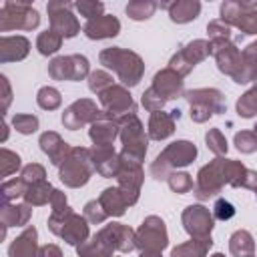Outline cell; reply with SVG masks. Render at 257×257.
Segmentation results:
<instances>
[{"label": "cell", "instance_id": "cell-59", "mask_svg": "<svg viewBox=\"0 0 257 257\" xmlns=\"http://www.w3.org/2000/svg\"><path fill=\"white\" fill-rule=\"evenodd\" d=\"M2 128H4V133H2V143H4V141L8 139V124L4 122V124H2Z\"/></svg>", "mask_w": 257, "mask_h": 257}, {"label": "cell", "instance_id": "cell-28", "mask_svg": "<svg viewBox=\"0 0 257 257\" xmlns=\"http://www.w3.org/2000/svg\"><path fill=\"white\" fill-rule=\"evenodd\" d=\"M175 118L171 116V112L165 110H157L151 112L149 122H147V135L151 141H165L175 133Z\"/></svg>", "mask_w": 257, "mask_h": 257}, {"label": "cell", "instance_id": "cell-15", "mask_svg": "<svg viewBox=\"0 0 257 257\" xmlns=\"http://www.w3.org/2000/svg\"><path fill=\"white\" fill-rule=\"evenodd\" d=\"M181 223L191 239H207V237H211V231L215 227V217L205 205L195 203V205H187L183 209Z\"/></svg>", "mask_w": 257, "mask_h": 257}, {"label": "cell", "instance_id": "cell-26", "mask_svg": "<svg viewBox=\"0 0 257 257\" xmlns=\"http://www.w3.org/2000/svg\"><path fill=\"white\" fill-rule=\"evenodd\" d=\"M30 52V40L26 36H2L0 38V62H20Z\"/></svg>", "mask_w": 257, "mask_h": 257}, {"label": "cell", "instance_id": "cell-61", "mask_svg": "<svg viewBox=\"0 0 257 257\" xmlns=\"http://www.w3.org/2000/svg\"><path fill=\"white\" fill-rule=\"evenodd\" d=\"M253 133H255V137H257V122H255V126H253Z\"/></svg>", "mask_w": 257, "mask_h": 257}, {"label": "cell", "instance_id": "cell-16", "mask_svg": "<svg viewBox=\"0 0 257 257\" xmlns=\"http://www.w3.org/2000/svg\"><path fill=\"white\" fill-rule=\"evenodd\" d=\"M92 237H96L100 243H104L108 249H112L114 253H131L137 249L135 245V229H131L124 223H108L104 227H100Z\"/></svg>", "mask_w": 257, "mask_h": 257}, {"label": "cell", "instance_id": "cell-25", "mask_svg": "<svg viewBox=\"0 0 257 257\" xmlns=\"http://www.w3.org/2000/svg\"><path fill=\"white\" fill-rule=\"evenodd\" d=\"M161 8L169 12L171 22L175 24H187L199 18L201 14V2L199 0H175V2H161Z\"/></svg>", "mask_w": 257, "mask_h": 257}, {"label": "cell", "instance_id": "cell-49", "mask_svg": "<svg viewBox=\"0 0 257 257\" xmlns=\"http://www.w3.org/2000/svg\"><path fill=\"white\" fill-rule=\"evenodd\" d=\"M20 179H22L26 185L44 181V179H46V169H44L40 163H28V165L22 167V171H20Z\"/></svg>", "mask_w": 257, "mask_h": 257}, {"label": "cell", "instance_id": "cell-18", "mask_svg": "<svg viewBox=\"0 0 257 257\" xmlns=\"http://www.w3.org/2000/svg\"><path fill=\"white\" fill-rule=\"evenodd\" d=\"M145 181V171H143V163H133V161H122L120 159V171L116 175V187L122 191V195L126 197L128 205H137L139 197H141V187Z\"/></svg>", "mask_w": 257, "mask_h": 257}, {"label": "cell", "instance_id": "cell-9", "mask_svg": "<svg viewBox=\"0 0 257 257\" xmlns=\"http://www.w3.org/2000/svg\"><path fill=\"white\" fill-rule=\"evenodd\" d=\"M215 62L221 74L229 76L233 82L237 84H249L247 82V74H245V64H243V54L237 48V44L233 40H217L211 42Z\"/></svg>", "mask_w": 257, "mask_h": 257}, {"label": "cell", "instance_id": "cell-51", "mask_svg": "<svg viewBox=\"0 0 257 257\" xmlns=\"http://www.w3.org/2000/svg\"><path fill=\"white\" fill-rule=\"evenodd\" d=\"M141 104L145 106V110H149V112H157V110H163V106L167 104L151 86L143 92V96H141Z\"/></svg>", "mask_w": 257, "mask_h": 257}, {"label": "cell", "instance_id": "cell-39", "mask_svg": "<svg viewBox=\"0 0 257 257\" xmlns=\"http://www.w3.org/2000/svg\"><path fill=\"white\" fill-rule=\"evenodd\" d=\"M26 187H28V185H26V183H24L20 177L4 181V183H2V187H0V197H2V203H12V201H16V199L24 197Z\"/></svg>", "mask_w": 257, "mask_h": 257}, {"label": "cell", "instance_id": "cell-58", "mask_svg": "<svg viewBox=\"0 0 257 257\" xmlns=\"http://www.w3.org/2000/svg\"><path fill=\"white\" fill-rule=\"evenodd\" d=\"M171 116H173L175 120H179V118H181V110H179V108H173V110H171Z\"/></svg>", "mask_w": 257, "mask_h": 257}, {"label": "cell", "instance_id": "cell-14", "mask_svg": "<svg viewBox=\"0 0 257 257\" xmlns=\"http://www.w3.org/2000/svg\"><path fill=\"white\" fill-rule=\"evenodd\" d=\"M74 4L66 0H50L46 4L48 20H50V30L58 32L62 38H74L80 32V22L72 14Z\"/></svg>", "mask_w": 257, "mask_h": 257}, {"label": "cell", "instance_id": "cell-62", "mask_svg": "<svg viewBox=\"0 0 257 257\" xmlns=\"http://www.w3.org/2000/svg\"><path fill=\"white\" fill-rule=\"evenodd\" d=\"M245 257H255V255H245Z\"/></svg>", "mask_w": 257, "mask_h": 257}, {"label": "cell", "instance_id": "cell-46", "mask_svg": "<svg viewBox=\"0 0 257 257\" xmlns=\"http://www.w3.org/2000/svg\"><path fill=\"white\" fill-rule=\"evenodd\" d=\"M114 82H112V76L106 72V70H92L90 76H88V88L90 92L94 94H102L106 88H110Z\"/></svg>", "mask_w": 257, "mask_h": 257}, {"label": "cell", "instance_id": "cell-4", "mask_svg": "<svg viewBox=\"0 0 257 257\" xmlns=\"http://www.w3.org/2000/svg\"><path fill=\"white\" fill-rule=\"evenodd\" d=\"M120 124V159L122 161H133V163H143L147 157V149H149V135L145 133V126L139 118L137 112L124 114L118 118Z\"/></svg>", "mask_w": 257, "mask_h": 257}, {"label": "cell", "instance_id": "cell-37", "mask_svg": "<svg viewBox=\"0 0 257 257\" xmlns=\"http://www.w3.org/2000/svg\"><path fill=\"white\" fill-rule=\"evenodd\" d=\"M36 104L42 108V110H56L60 108L62 104V94L58 88L54 86H42L38 92H36Z\"/></svg>", "mask_w": 257, "mask_h": 257}, {"label": "cell", "instance_id": "cell-12", "mask_svg": "<svg viewBox=\"0 0 257 257\" xmlns=\"http://www.w3.org/2000/svg\"><path fill=\"white\" fill-rule=\"evenodd\" d=\"M213 54V48H211V42L205 40V38H195L191 42H187L185 46H181L169 60V68H173L175 72H179L183 78L193 72V68L203 62L205 58H209Z\"/></svg>", "mask_w": 257, "mask_h": 257}, {"label": "cell", "instance_id": "cell-11", "mask_svg": "<svg viewBox=\"0 0 257 257\" xmlns=\"http://www.w3.org/2000/svg\"><path fill=\"white\" fill-rule=\"evenodd\" d=\"M48 76L52 80L80 82L90 76V62L84 54H64L48 62Z\"/></svg>", "mask_w": 257, "mask_h": 257}, {"label": "cell", "instance_id": "cell-43", "mask_svg": "<svg viewBox=\"0 0 257 257\" xmlns=\"http://www.w3.org/2000/svg\"><path fill=\"white\" fill-rule=\"evenodd\" d=\"M12 126H14L16 133H20V135H32V133L38 131L40 120H38V116H34V114L18 112V114L12 116Z\"/></svg>", "mask_w": 257, "mask_h": 257}, {"label": "cell", "instance_id": "cell-19", "mask_svg": "<svg viewBox=\"0 0 257 257\" xmlns=\"http://www.w3.org/2000/svg\"><path fill=\"white\" fill-rule=\"evenodd\" d=\"M151 88L167 102V100H175V98H181L185 94V80L179 72H175L173 68L165 66L161 68L155 76H153V84Z\"/></svg>", "mask_w": 257, "mask_h": 257}, {"label": "cell", "instance_id": "cell-32", "mask_svg": "<svg viewBox=\"0 0 257 257\" xmlns=\"http://www.w3.org/2000/svg\"><path fill=\"white\" fill-rule=\"evenodd\" d=\"M54 193V187L50 185V181H38V183H32L26 187V193H24V203L30 205V207H42L46 203H50V197Z\"/></svg>", "mask_w": 257, "mask_h": 257}, {"label": "cell", "instance_id": "cell-34", "mask_svg": "<svg viewBox=\"0 0 257 257\" xmlns=\"http://www.w3.org/2000/svg\"><path fill=\"white\" fill-rule=\"evenodd\" d=\"M157 8H159V4L153 2V0H131V2L124 6V12H126V16H128L131 20L143 22V20H149V18L155 14Z\"/></svg>", "mask_w": 257, "mask_h": 257}, {"label": "cell", "instance_id": "cell-27", "mask_svg": "<svg viewBox=\"0 0 257 257\" xmlns=\"http://www.w3.org/2000/svg\"><path fill=\"white\" fill-rule=\"evenodd\" d=\"M38 231L28 225L24 231L8 245V257H36L38 255Z\"/></svg>", "mask_w": 257, "mask_h": 257}, {"label": "cell", "instance_id": "cell-7", "mask_svg": "<svg viewBox=\"0 0 257 257\" xmlns=\"http://www.w3.org/2000/svg\"><path fill=\"white\" fill-rule=\"evenodd\" d=\"M219 20L243 34H257V0H225L219 6Z\"/></svg>", "mask_w": 257, "mask_h": 257}, {"label": "cell", "instance_id": "cell-6", "mask_svg": "<svg viewBox=\"0 0 257 257\" xmlns=\"http://www.w3.org/2000/svg\"><path fill=\"white\" fill-rule=\"evenodd\" d=\"M94 173L92 161H90V149L86 147H72L66 161L58 167V179L68 189H80L84 187Z\"/></svg>", "mask_w": 257, "mask_h": 257}, {"label": "cell", "instance_id": "cell-23", "mask_svg": "<svg viewBox=\"0 0 257 257\" xmlns=\"http://www.w3.org/2000/svg\"><path fill=\"white\" fill-rule=\"evenodd\" d=\"M38 145H40V151L48 157V161H50L54 167H60V165L66 161V157L70 155V151H72V147H70L56 131H46V133H42L40 139H38Z\"/></svg>", "mask_w": 257, "mask_h": 257}, {"label": "cell", "instance_id": "cell-42", "mask_svg": "<svg viewBox=\"0 0 257 257\" xmlns=\"http://www.w3.org/2000/svg\"><path fill=\"white\" fill-rule=\"evenodd\" d=\"M167 183H169V189H171L173 193H177V195H185V193L193 191V187H195L193 177H191L189 173H185V171H175V173H171L169 179H167Z\"/></svg>", "mask_w": 257, "mask_h": 257}, {"label": "cell", "instance_id": "cell-57", "mask_svg": "<svg viewBox=\"0 0 257 257\" xmlns=\"http://www.w3.org/2000/svg\"><path fill=\"white\" fill-rule=\"evenodd\" d=\"M139 257H163V253H159V251H141Z\"/></svg>", "mask_w": 257, "mask_h": 257}, {"label": "cell", "instance_id": "cell-41", "mask_svg": "<svg viewBox=\"0 0 257 257\" xmlns=\"http://www.w3.org/2000/svg\"><path fill=\"white\" fill-rule=\"evenodd\" d=\"M205 143H207V149H209L215 157H223V155H227V151H229L227 139H225V135L221 133V128H209V131L205 133Z\"/></svg>", "mask_w": 257, "mask_h": 257}, {"label": "cell", "instance_id": "cell-54", "mask_svg": "<svg viewBox=\"0 0 257 257\" xmlns=\"http://www.w3.org/2000/svg\"><path fill=\"white\" fill-rule=\"evenodd\" d=\"M50 207H52V211H62V209H66V207H68L66 193L60 191V189H54V193H52V197H50Z\"/></svg>", "mask_w": 257, "mask_h": 257}, {"label": "cell", "instance_id": "cell-5", "mask_svg": "<svg viewBox=\"0 0 257 257\" xmlns=\"http://www.w3.org/2000/svg\"><path fill=\"white\" fill-rule=\"evenodd\" d=\"M229 185V159L225 157H215L207 165H203L197 173L193 195L199 201H209L217 197L223 187Z\"/></svg>", "mask_w": 257, "mask_h": 257}, {"label": "cell", "instance_id": "cell-21", "mask_svg": "<svg viewBox=\"0 0 257 257\" xmlns=\"http://www.w3.org/2000/svg\"><path fill=\"white\" fill-rule=\"evenodd\" d=\"M118 135H120L118 118H112L106 112L98 120H94L88 128V137L92 141V147H112L114 141L118 139Z\"/></svg>", "mask_w": 257, "mask_h": 257}, {"label": "cell", "instance_id": "cell-55", "mask_svg": "<svg viewBox=\"0 0 257 257\" xmlns=\"http://www.w3.org/2000/svg\"><path fill=\"white\" fill-rule=\"evenodd\" d=\"M189 116H191V120L193 122H207L211 116H213V112H209L207 108H201V106H189Z\"/></svg>", "mask_w": 257, "mask_h": 257}, {"label": "cell", "instance_id": "cell-60", "mask_svg": "<svg viewBox=\"0 0 257 257\" xmlns=\"http://www.w3.org/2000/svg\"><path fill=\"white\" fill-rule=\"evenodd\" d=\"M211 257H225V255H223V253H213Z\"/></svg>", "mask_w": 257, "mask_h": 257}, {"label": "cell", "instance_id": "cell-56", "mask_svg": "<svg viewBox=\"0 0 257 257\" xmlns=\"http://www.w3.org/2000/svg\"><path fill=\"white\" fill-rule=\"evenodd\" d=\"M36 257H62V249L56 243H46V245H42L38 249Z\"/></svg>", "mask_w": 257, "mask_h": 257}, {"label": "cell", "instance_id": "cell-52", "mask_svg": "<svg viewBox=\"0 0 257 257\" xmlns=\"http://www.w3.org/2000/svg\"><path fill=\"white\" fill-rule=\"evenodd\" d=\"M211 213H213V217H215L217 221H229V219L235 217V207H233V203L227 201V199H217Z\"/></svg>", "mask_w": 257, "mask_h": 257}, {"label": "cell", "instance_id": "cell-48", "mask_svg": "<svg viewBox=\"0 0 257 257\" xmlns=\"http://www.w3.org/2000/svg\"><path fill=\"white\" fill-rule=\"evenodd\" d=\"M74 8L86 20H92V18H98V16L104 14V4L96 2V0H78V2H74Z\"/></svg>", "mask_w": 257, "mask_h": 257}, {"label": "cell", "instance_id": "cell-36", "mask_svg": "<svg viewBox=\"0 0 257 257\" xmlns=\"http://www.w3.org/2000/svg\"><path fill=\"white\" fill-rule=\"evenodd\" d=\"M235 110L241 118H253L257 114V84H253L249 90H245L237 102H235Z\"/></svg>", "mask_w": 257, "mask_h": 257}, {"label": "cell", "instance_id": "cell-53", "mask_svg": "<svg viewBox=\"0 0 257 257\" xmlns=\"http://www.w3.org/2000/svg\"><path fill=\"white\" fill-rule=\"evenodd\" d=\"M0 84H2V116H6L8 106L12 102V88H10V82H8L6 74H0Z\"/></svg>", "mask_w": 257, "mask_h": 257}, {"label": "cell", "instance_id": "cell-8", "mask_svg": "<svg viewBox=\"0 0 257 257\" xmlns=\"http://www.w3.org/2000/svg\"><path fill=\"white\" fill-rule=\"evenodd\" d=\"M40 24V14L28 0H6L0 6V32L34 30Z\"/></svg>", "mask_w": 257, "mask_h": 257}, {"label": "cell", "instance_id": "cell-3", "mask_svg": "<svg viewBox=\"0 0 257 257\" xmlns=\"http://www.w3.org/2000/svg\"><path fill=\"white\" fill-rule=\"evenodd\" d=\"M88 225L90 223L86 221V217L72 211L70 205L62 211H50V215L46 219V227L50 229V233L60 237L64 243H68L72 247H78L88 241V237H90Z\"/></svg>", "mask_w": 257, "mask_h": 257}, {"label": "cell", "instance_id": "cell-20", "mask_svg": "<svg viewBox=\"0 0 257 257\" xmlns=\"http://www.w3.org/2000/svg\"><path fill=\"white\" fill-rule=\"evenodd\" d=\"M183 96L189 102V106H201L213 114L227 112V100L219 88H191V90H185Z\"/></svg>", "mask_w": 257, "mask_h": 257}, {"label": "cell", "instance_id": "cell-63", "mask_svg": "<svg viewBox=\"0 0 257 257\" xmlns=\"http://www.w3.org/2000/svg\"><path fill=\"white\" fill-rule=\"evenodd\" d=\"M255 199H257V191H255Z\"/></svg>", "mask_w": 257, "mask_h": 257}, {"label": "cell", "instance_id": "cell-45", "mask_svg": "<svg viewBox=\"0 0 257 257\" xmlns=\"http://www.w3.org/2000/svg\"><path fill=\"white\" fill-rule=\"evenodd\" d=\"M233 145H235V149H237L239 153L251 155V153L257 151V137H255L253 131H239V133H235V137H233Z\"/></svg>", "mask_w": 257, "mask_h": 257}, {"label": "cell", "instance_id": "cell-35", "mask_svg": "<svg viewBox=\"0 0 257 257\" xmlns=\"http://www.w3.org/2000/svg\"><path fill=\"white\" fill-rule=\"evenodd\" d=\"M62 40L64 38L58 32H54V30L48 28V30H44V32L38 34V38H36V50L42 56H52V54H56L60 50Z\"/></svg>", "mask_w": 257, "mask_h": 257}, {"label": "cell", "instance_id": "cell-1", "mask_svg": "<svg viewBox=\"0 0 257 257\" xmlns=\"http://www.w3.org/2000/svg\"><path fill=\"white\" fill-rule=\"evenodd\" d=\"M98 62L104 68L112 70L118 76L120 84L126 88L137 86L145 74V60L135 50H128L122 46H110V48L100 50Z\"/></svg>", "mask_w": 257, "mask_h": 257}, {"label": "cell", "instance_id": "cell-17", "mask_svg": "<svg viewBox=\"0 0 257 257\" xmlns=\"http://www.w3.org/2000/svg\"><path fill=\"white\" fill-rule=\"evenodd\" d=\"M98 100H100V108L112 118H120L124 114L137 112V104L133 100V94L122 84H112L102 94H98Z\"/></svg>", "mask_w": 257, "mask_h": 257}, {"label": "cell", "instance_id": "cell-47", "mask_svg": "<svg viewBox=\"0 0 257 257\" xmlns=\"http://www.w3.org/2000/svg\"><path fill=\"white\" fill-rule=\"evenodd\" d=\"M82 215L86 217V221H88L90 225H102V223L108 219V215H106V213H104V209L100 207L98 199L88 201V203L82 207Z\"/></svg>", "mask_w": 257, "mask_h": 257}, {"label": "cell", "instance_id": "cell-2", "mask_svg": "<svg viewBox=\"0 0 257 257\" xmlns=\"http://www.w3.org/2000/svg\"><path fill=\"white\" fill-rule=\"evenodd\" d=\"M197 155H199V151H197L195 143H191L187 139L173 141L155 157V161L149 167V173L157 181H167L169 175L175 173L177 169L189 167L197 159Z\"/></svg>", "mask_w": 257, "mask_h": 257}, {"label": "cell", "instance_id": "cell-33", "mask_svg": "<svg viewBox=\"0 0 257 257\" xmlns=\"http://www.w3.org/2000/svg\"><path fill=\"white\" fill-rule=\"evenodd\" d=\"M253 251H255V239L247 229H237L229 237V253L233 257L253 255Z\"/></svg>", "mask_w": 257, "mask_h": 257}, {"label": "cell", "instance_id": "cell-40", "mask_svg": "<svg viewBox=\"0 0 257 257\" xmlns=\"http://www.w3.org/2000/svg\"><path fill=\"white\" fill-rule=\"evenodd\" d=\"M243 64H245V74H247V82L257 84V40H253L251 44H247L243 50Z\"/></svg>", "mask_w": 257, "mask_h": 257}, {"label": "cell", "instance_id": "cell-10", "mask_svg": "<svg viewBox=\"0 0 257 257\" xmlns=\"http://www.w3.org/2000/svg\"><path fill=\"white\" fill-rule=\"evenodd\" d=\"M135 245L139 251H159L169 247L167 225L159 215H149L143 219L139 229L135 231Z\"/></svg>", "mask_w": 257, "mask_h": 257}, {"label": "cell", "instance_id": "cell-24", "mask_svg": "<svg viewBox=\"0 0 257 257\" xmlns=\"http://www.w3.org/2000/svg\"><path fill=\"white\" fill-rule=\"evenodd\" d=\"M82 32L86 38L90 40H106V38H114L120 32V22L116 16L112 14H102L98 18L86 20V24L82 26Z\"/></svg>", "mask_w": 257, "mask_h": 257}, {"label": "cell", "instance_id": "cell-29", "mask_svg": "<svg viewBox=\"0 0 257 257\" xmlns=\"http://www.w3.org/2000/svg\"><path fill=\"white\" fill-rule=\"evenodd\" d=\"M32 217V207L22 203H2L0 205V223L4 227H26Z\"/></svg>", "mask_w": 257, "mask_h": 257}, {"label": "cell", "instance_id": "cell-31", "mask_svg": "<svg viewBox=\"0 0 257 257\" xmlns=\"http://www.w3.org/2000/svg\"><path fill=\"white\" fill-rule=\"evenodd\" d=\"M213 247V237L207 239H189L171 249V257H207Z\"/></svg>", "mask_w": 257, "mask_h": 257}, {"label": "cell", "instance_id": "cell-44", "mask_svg": "<svg viewBox=\"0 0 257 257\" xmlns=\"http://www.w3.org/2000/svg\"><path fill=\"white\" fill-rule=\"evenodd\" d=\"M0 159H2V161H0V163H2V177H10L12 173L22 171V159H20L18 153H14V151L2 147V149H0Z\"/></svg>", "mask_w": 257, "mask_h": 257}, {"label": "cell", "instance_id": "cell-13", "mask_svg": "<svg viewBox=\"0 0 257 257\" xmlns=\"http://www.w3.org/2000/svg\"><path fill=\"white\" fill-rule=\"evenodd\" d=\"M104 114L102 108L96 106V102L92 98H76L74 102H70L60 116V122L64 128L68 131H78L82 126H90L94 120H98Z\"/></svg>", "mask_w": 257, "mask_h": 257}, {"label": "cell", "instance_id": "cell-30", "mask_svg": "<svg viewBox=\"0 0 257 257\" xmlns=\"http://www.w3.org/2000/svg\"><path fill=\"white\" fill-rule=\"evenodd\" d=\"M98 203L108 217H122L126 213V209L131 207L126 197L122 195V191L118 187H106L98 195Z\"/></svg>", "mask_w": 257, "mask_h": 257}, {"label": "cell", "instance_id": "cell-50", "mask_svg": "<svg viewBox=\"0 0 257 257\" xmlns=\"http://www.w3.org/2000/svg\"><path fill=\"white\" fill-rule=\"evenodd\" d=\"M207 36H209V42L231 40V26H227L221 20H211L207 24Z\"/></svg>", "mask_w": 257, "mask_h": 257}, {"label": "cell", "instance_id": "cell-38", "mask_svg": "<svg viewBox=\"0 0 257 257\" xmlns=\"http://www.w3.org/2000/svg\"><path fill=\"white\" fill-rule=\"evenodd\" d=\"M78 257H116L112 249H108L104 243H100L96 237H90L86 243L76 247Z\"/></svg>", "mask_w": 257, "mask_h": 257}, {"label": "cell", "instance_id": "cell-22", "mask_svg": "<svg viewBox=\"0 0 257 257\" xmlns=\"http://www.w3.org/2000/svg\"><path fill=\"white\" fill-rule=\"evenodd\" d=\"M90 161L94 171L104 179H116L120 171V155L112 147H92L90 149Z\"/></svg>", "mask_w": 257, "mask_h": 257}]
</instances>
